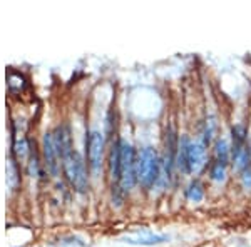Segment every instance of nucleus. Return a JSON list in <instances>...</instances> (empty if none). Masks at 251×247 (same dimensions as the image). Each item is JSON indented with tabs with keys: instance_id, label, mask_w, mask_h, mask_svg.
I'll return each mask as SVG.
<instances>
[{
	"instance_id": "9",
	"label": "nucleus",
	"mask_w": 251,
	"mask_h": 247,
	"mask_svg": "<svg viewBox=\"0 0 251 247\" xmlns=\"http://www.w3.org/2000/svg\"><path fill=\"white\" fill-rule=\"evenodd\" d=\"M52 135H54V142H55V147H57V151H59L60 159L74 151V145H72V135H71V131H69L67 125H59L57 131L52 134Z\"/></svg>"
},
{
	"instance_id": "12",
	"label": "nucleus",
	"mask_w": 251,
	"mask_h": 247,
	"mask_svg": "<svg viewBox=\"0 0 251 247\" xmlns=\"http://www.w3.org/2000/svg\"><path fill=\"white\" fill-rule=\"evenodd\" d=\"M216 119L214 117H209L208 120H206V127H204V132H203V142L204 145L208 147V145H211L214 135H216Z\"/></svg>"
},
{
	"instance_id": "3",
	"label": "nucleus",
	"mask_w": 251,
	"mask_h": 247,
	"mask_svg": "<svg viewBox=\"0 0 251 247\" xmlns=\"http://www.w3.org/2000/svg\"><path fill=\"white\" fill-rule=\"evenodd\" d=\"M161 174V162L152 147H144L137 154V182L144 189H152Z\"/></svg>"
},
{
	"instance_id": "13",
	"label": "nucleus",
	"mask_w": 251,
	"mask_h": 247,
	"mask_svg": "<svg viewBox=\"0 0 251 247\" xmlns=\"http://www.w3.org/2000/svg\"><path fill=\"white\" fill-rule=\"evenodd\" d=\"M233 134V144H246V139H248V132H246V127L243 124H236L231 129Z\"/></svg>"
},
{
	"instance_id": "10",
	"label": "nucleus",
	"mask_w": 251,
	"mask_h": 247,
	"mask_svg": "<svg viewBox=\"0 0 251 247\" xmlns=\"http://www.w3.org/2000/svg\"><path fill=\"white\" fill-rule=\"evenodd\" d=\"M231 160V149L226 139H220L214 145V162L223 165H228V162Z\"/></svg>"
},
{
	"instance_id": "2",
	"label": "nucleus",
	"mask_w": 251,
	"mask_h": 247,
	"mask_svg": "<svg viewBox=\"0 0 251 247\" xmlns=\"http://www.w3.org/2000/svg\"><path fill=\"white\" fill-rule=\"evenodd\" d=\"M137 184V154L131 144L119 140V189L129 192Z\"/></svg>"
},
{
	"instance_id": "16",
	"label": "nucleus",
	"mask_w": 251,
	"mask_h": 247,
	"mask_svg": "<svg viewBox=\"0 0 251 247\" xmlns=\"http://www.w3.org/2000/svg\"><path fill=\"white\" fill-rule=\"evenodd\" d=\"M241 184H243V187H245L246 190H251V162L248 164V167L245 169L241 174Z\"/></svg>"
},
{
	"instance_id": "14",
	"label": "nucleus",
	"mask_w": 251,
	"mask_h": 247,
	"mask_svg": "<svg viewBox=\"0 0 251 247\" xmlns=\"http://www.w3.org/2000/svg\"><path fill=\"white\" fill-rule=\"evenodd\" d=\"M209 176L214 182H223L226 179V165L218 164V162H213L211 171H209Z\"/></svg>"
},
{
	"instance_id": "7",
	"label": "nucleus",
	"mask_w": 251,
	"mask_h": 247,
	"mask_svg": "<svg viewBox=\"0 0 251 247\" xmlns=\"http://www.w3.org/2000/svg\"><path fill=\"white\" fill-rule=\"evenodd\" d=\"M44 160H46V167L50 172V176H57L59 165H60V156L55 147L54 135L52 134H46L44 135Z\"/></svg>"
},
{
	"instance_id": "11",
	"label": "nucleus",
	"mask_w": 251,
	"mask_h": 247,
	"mask_svg": "<svg viewBox=\"0 0 251 247\" xmlns=\"http://www.w3.org/2000/svg\"><path fill=\"white\" fill-rule=\"evenodd\" d=\"M186 197H188L189 202H201L204 197V187L201 182L198 180H193L191 184L188 185L186 189Z\"/></svg>"
},
{
	"instance_id": "8",
	"label": "nucleus",
	"mask_w": 251,
	"mask_h": 247,
	"mask_svg": "<svg viewBox=\"0 0 251 247\" xmlns=\"http://www.w3.org/2000/svg\"><path fill=\"white\" fill-rule=\"evenodd\" d=\"M231 162H233V171L241 174L251 162V149L246 144H233Z\"/></svg>"
},
{
	"instance_id": "6",
	"label": "nucleus",
	"mask_w": 251,
	"mask_h": 247,
	"mask_svg": "<svg viewBox=\"0 0 251 247\" xmlns=\"http://www.w3.org/2000/svg\"><path fill=\"white\" fill-rule=\"evenodd\" d=\"M168 236L166 234H157L152 232L149 229H141V230H132L123 236V241L126 244H132V246H157L168 242Z\"/></svg>"
},
{
	"instance_id": "4",
	"label": "nucleus",
	"mask_w": 251,
	"mask_h": 247,
	"mask_svg": "<svg viewBox=\"0 0 251 247\" xmlns=\"http://www.w3.org/2000/svg\"><path fill=\"white\" fill-rule=\"evenodd\" d=\"M60 160H62V171L69 184L77 190V192H86L87 185H89L87 171H86V164H84L80 154L72 151L71 154L64 156Z\"/></svg>"
},
{
	"instance_id": "15",
	"label": "nucleus",
	"mask_w": 251,
	"mask_h": 247,
	"mask_svg": "<svg viewBox=\"0 0 251 247\" xmlns=\"http://www.w3.org/2000/svg\"><path fill=\"white\" fill-rule=\"evenodd\" d=\"M14 151H15V156H17V159L25 160L27 154H29V144H27V140H25V139L15 140Z\"/></svg>"
},
{
	"instance_id": "1",
	"label": "nucleus",
	"mask_w": 251,
	"mask_h": 247,
	"mask_svg": "<svg viewBox=\"0 0 251 247\" xmlns=\"http://www.w3.org/2000/svg\"><path fill=\"white\" fill-rule=\"evenodd\" d=\"M206 145L203 140H189L183 139L179 144V151H177V165L189 174V176H198L206 167L208 156H206Z\"/></svg>"
},
{
	"instance_id": "5",
	"label": "nucleus",
	"mask_w": 251,
	"mask_h": 247,
	"mask_svg": "<svg viewBox=\"0 0 251 247\" xmlns=\"http://www.w3.org/2000/svg\"><path fill=\"white\" fill-rule=\"evenodd\" d=\"M86 149H87V164L94 172H97L102 165V157H104V135L97 131H92L89 134L86 140Z\"/></svg>"
}]
</instances>
